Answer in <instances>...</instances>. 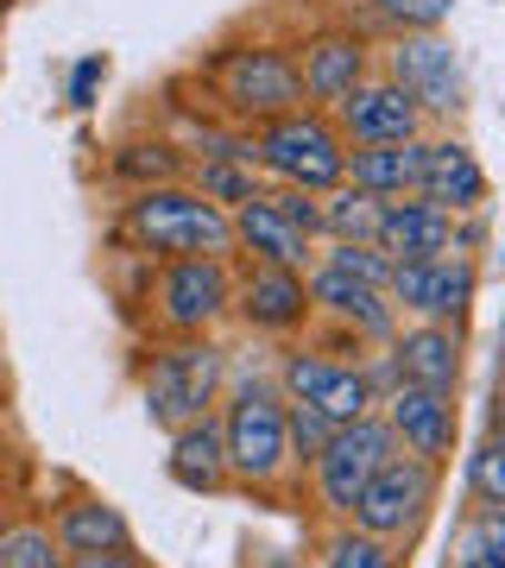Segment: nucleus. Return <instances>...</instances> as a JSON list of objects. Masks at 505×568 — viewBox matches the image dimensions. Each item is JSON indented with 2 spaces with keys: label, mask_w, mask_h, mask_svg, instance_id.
I'll use <instances>...</instances> for the list:
<instances>
[{
  "label": "nucleus",
  "mask_w": 505,
  "mask_h": 568,
  "mask_svg": "<svg viewBox=\"0 0 505 568\" xmlns=\"http://www.w3.org/2000/svg\"><path fill=\"white\" fill-rule=\"evenodd\" d=\"M297 77H303V102L310 108H342L366 82V44L354 32H316L303 44Z\"/></svg>",
  "instance_id": "obj_19"
},
{
  "label": "nucleus",
  "mask_w": 505,
  "mask_h": 568,
  "mask_svg": "<svg viewBox=\"0 0 505 568\" xmlns=\"http://www.w3.org/2000/svg\"><path fill=\"white\" fill-rule=\"evenodd\" d=\"M209 89H215V108H222L234 126H260L272 114H291V108H310L303 102V77H297V58L279 51V44H228L209 58Z\"/></svg>",
  "instance_id": "obj_5"
},
{
  "label": "nucleus",
  "mask_w": 505,
  "mask_h": 568,
  "mask_svg": "<svg viewBox=\"0 0 505 568\" xmlns=\"http://www.w3.org/2000/svg\"><path fill=\"white\" fill-rule=\"evenodd\" d=\"M385 354H392L404 386H430V392L462 386V328L455 323H411L385 342Z\"/></svg>",
  "instance_id": "obj_18"
},
{
  "label": "nucleus",
  "mask_w": 505,
  "mask_h": 568,
  "mask_svg": "<svg viewBox=\"0 0 505 568\" xmlns=\"http://www.w3.org/2000/svg\"><path fill=\"white\" fill-rule=\"evenodd\" d=\"M373 246L385 260H436V253H455V215L424 196H392L380 203V222H373Z\"/></svg>",
  "instance_id": "obj_16"
},
{
  "label": "nucleus",
  "mask_w": 505,
  "mask_h": 568,
  "mask_svg": "<svg viewBox=\"0 0 505 568\" xmlns=\"http://www.w3.org/2000/svg\"><path fill=\"white\" fill-rule=\"evenodd\" d=\"M436 474H443V467H430V462H417V455L398 448V455L380 462V474L361 487L347 525L366 530V537H380V544H392V549L417 544V530H424L430 506H436Z\"/></svg>",
  "instance_id": "obj_6"
},
{
  "label": "nucleus",
  "mask_w": 505,
  "mask_h": 568,
  "mask_svg": "<svg viewBox=\"0 0 505 568\" xmlns=\"http://www.w3.org/2000/svg\"><path fill=\"white\" fill-rule=\"evenodd\" d=\"M417 196L448 215H474L486 203V171L474 159V145L462 140H430L424 145V178H417Z\"/></svg>",
  "instance_id": "obj_22"
},
{
  "label": "nucleus",
  "mask_w": 505,
  "mask_h": 568,
  "mask_svg": "<svg viewBox=\"0 0 505 568\" xmlns=\"http://www.w3.org/2000/svg\"><path fill=\"white\" fill-rule=\"evenodd\" d=\"M265 568H297V562H291V556H272V562H265Z\"/></svg>",
  "instance_id": "obj_39"
},
{
  "label": "nucleus",
  "mask_w": 505,
  "mask_h": 568,
  "mask_svg": "<svg viewBox=\"0 0 505 568\" xmlns=\"http://www.w3.org/2000/svg\"><path fill=\"white\" fill-rule=\"evenodd\" d=\"M303 284H310V310L329 316L335 328H347L354 342H392V335H398V310L385 297V284H366V278H354V272H342V265H329V260L310 265Z\"/></svg>",
  "instance_id": "obj_12"
},
{
  "label": "nucleus",
  "mask_w": 505,
  "mask_h": 568,
  "mask_svg": "<svg viewBox=\"0 0 505 568\" xmlns=\"http://www.w3.org/2000/svg\"><path fill=\"white\" fill-rule=\"evenodd\" d=\"M7 525H13V506H0V537H7Z\"/></svg>",
  "instance_id": "obj_38"
},
{
  "label": "nucleus",
  "mask_w": 505,
  "mask_h": 568,
  "mask_svg": "<svg viewBox=\"0 0 505 568\" xmlns=\"http://www.w3.org/2000/svg\"><path fill=\"white\" fill-rule=\"evenodd\" d=\"M164 474H171V487L196 493V499H222V493H234V474H228V443H222V417H215V410H209V417H196V424L171 429Z\"/></svg>",
  "instance_id": "obj_17"
},
{
  "label": "nucleus",
  "mask_w": 505,
  "mask_h": 568,
  "mask_svg": "<svg viewBox=\"0 0 505 568\" xmlns=\"http://www.w3.org/2000/svg\"><path fill=\"white\" fill-rule=\"evenodd\" d=\"M183 183H190L196 196H209L215 209H228V215H234L241 203H253V196H265V190H260V171H253L246 159H190Z\"/></svg>",
  "instance_id": "obj_25"
},
{
  "label": "nucleus",
  "mask_w": 505,
  "mask_h": 568,
  "mask_svg": "<svg viewBox=\"0 0 505 568\" xmlns=\"http://www.w3.org/2000/svg\"><path fill=\"white\" fill-rule=\"evenodd\" d=\"M101 82H108V58H101V51H89V58L70 70V108H95Z\"/></svg>",
  "instance_id": "obj_35"
},
{
  "label": "nucleus",
  "mask_w": 505,
  "mask_h": 568,
  "mask_svg": "<svg viewBox=\"0 0 505 568\" xmlns=\"http://www.w3.org/2000/svg\"><path fill=\"white\" fill-rule=\"evenodd\" d=\"M0 568H70V556L58 549L44 518H13L0 537Z\"/></svg>",
  "instance_id": "obj_28"
},
{
  "label": "nucleus",
  "mask_w": 505,
  "mask_h": 568,
  "mask_svg": "<svg viewBox=\"0 0 505 568\" xmlns=\"http://www.w3.org/2000/svg\"><path fill=\"white\" fill-rule=\"evenodd\" d=\"M385 77L424 108V121H448L462 108V58L443 32H398V44L385 51Z\"/></svg>",
  "instance_id": "obj_11"
},
{
  "label": "nucleus",
  "mask_w": 505,
  "mask_h": 568,
  "mask_svg": "<svg viewBox=\"0 0 505 568\" xmlns=\"http://www.w3.org/2000/svg\"><path fill=\"white\" fill-rule=\"evenodd\" d=\"M265 196H272V209H279L297 234L323 241V196H316V190H291V183H279V190H265Z\"/></svg>",
  "instance_id": "obj_33"
},
{
  "label": "nucleus",
  "mask_w": 505,
  "mask_h": 568,
  "mask_svg": "<svg viewBox=\"0 0 505 568\" xmlns=\"http://www.w3.org/2000/svg\"><path fill=\"white\" fill-rule=\"evenodd\" d=\"M13 467H20V455L0 443V506H13Z\"/></svg>",
  "instance_id": "obj_36"
},
{
  "label": "nucleus",
  "mask_w": 505,
  "mask_h": 568,
  "mask_svg": "<svg viewBox=\"0 0 505 568\" xmlns=\"http://www.w3.org/2000/svg\"><path fill=\"white\" fill-rule=\"evenodd\" d=\"M279 392L291 405H310L329 424H354V417H373L380 410L361 361H335L323 347H291L279 361Z\"/></svg>",
  "instance_id": "obj_9"
},
{
  "label": "nucleus",
  "mask_w": 505,
  "mask_h": 568,
  "mask_svg": "<svg viewBox=\"0 0 505 568\" xmlns=\"http://www.w3.org/2000/svg\"><path fill=\"white\" fill-rule=\"evenodd\" d=\"M424 145L430 140H404V145H347V171L342 183L366 190V196H417V178H424Z\"/></svg>",
  "instance_id": "obj_23"
},
{
  "label": "nucleus",
  "mask_w": 505,
  "mask_h": 568,
  "mask_svg": "<svg viewBox=\"0 0 505 568\" xmlns=\"http://www.w3.org/2000/svg\"><path fill=\"white\" fill-rule=\"evenodd\" d=\"M121 241L133 253H152V260H234V222H228V209L196 196L190 183L127 190Z\"/></svg>",
  "instance_id": "obj_2"
},
{
  "label": "nucleus",
  "mask_w": 505,
  "mask_h": 568,
  "mask_svg": "<svg viewBox=\"0 0 505 568\" xmlns=\"http://www.w3.org/2000/svg\"><path fill=\"white\" fill-rule=\"evenodd\" d=\"M481 291V265L467 253H436V260H398L392 278H385V297L398 316H417V323H455L462 328L467 304Z\"/></svg>",
  "instance_id": "obj_10"
},
{
  "label": "nucleus",
  "mask_w": 505,
  "mask_h": 568,
  "mask_svg": "<svg viewBox=\"0 0 505 568\" xmlns=\"http://www.w3.org/2000/svg\"><path fill=\"white\" fill-rule=\"evenodd\" d=\"M335 126H342L347 145H404V140H424V108L411 102L392 77H366L335 108Z\"/></svg>",
  "instance_id": "obj_15"
},
{
  "label": "nucleus",
  "mask_w": 505,
  "mask_h": 568,
  "mask_svg": "<svg viewBox=\"0 0 505 568\" xmlns=\"http://www.w3.org/2000/svg\"><path fill=\"white\" fill-rule=\"evenodd\" d=\"M234 316H241V328H253V335L291 342V335H303V323H310L316 310H310V284H303V272L246 260V272L234 278Z\"/></svg>",
  "instance_id": "obj_13"
},
{
  "label": "nucleus",
  "mask_w": 505,
  "mask_h": 568,
  "mask_svg": "<svg viewBox=\"0 0 505 568\" xmlns=\"http://www.w3.org/2000/svg\"><path fill=\"white\" fill-rule=\"evenodd\" d=\"M323 568H404V562H398V549H392V544H380V537L342 525V530H329Z\"/></svg>",
  "instance_id": "obj_29"
},
{
  "label": "nucleus",
  "mask_w": 505,
  "mask_h": 568,
  "mask_svg": "<svg viewBox=\"0 0 505 568\" xmlns=\"http://www.w3.org/2000/svg\"><path fill=\"white\" fill-rule=\"evenodd\" d=\"M284 429H291V455H297V474H303V467L316 462V448L329 443V429H335V424L316 417L310 405H291V398H284Z\"/></svg>",
  "instance_id": "obj_32"
},
{
  "label": "nucleus",
  "mask_w": 505,
  "mask_h": 568,
  "mask_svg": "<svg viewBox=\"0 0 505 568\" xmlns=\"http://www.w3.org/2000/svg\"><path fill=\"white\" fill-rule=\"evenodd\" d=\"M392 455H398V443H392V429H385L380 410H373V417H354V424H335V429H329V443L316 448V462H310V487H316V506H323V518L347 525V511H354L361 487L380 474V462H392Z\"/></svg>",
  "instance_id": "obj_7"
},
{
  "label": "nucleus",
  "mask_w": 505,
  "mask_h": 568,
  "mask_svg": "<svg viewBox=\"0 0 505 568\" xmlns=\"http://www.w3.org/2000/svg\"><path fill=\"white\" fill-rule=\"evenodd\" d=\"M0 13H7V0H0Z\"/></svg>",
  "instance_id": "obj_40"
},
{
  "label": "nucleus",
  "mask_w": 505,
  "mask_h": 568,
  "mask_svg": "<svg viewBox=\"0 0 505 568\" xmlns=\"http://www.w3.org/2000/svg\"><path fill=\"white\" fill-rule=\"evenodd\" d=\"M222 392H228V347L215 335H164L152 347V361L140 366V405L164 436L209 417L222 405Z\"/></svg>",
  "instance_id": "obj_3"
},
{
  "label": "nucleus",
  "mask_w": 505,
  "mask_h": 568,
  "mask_svg": "<svg viewBox=\"0 0 505 568\" xmlns=\"http://www.w3.org/2000/svg\"><path fill=\"white\" fill-rule=\"evenodd\" d=\"M380 417L392 429V443L417 462L443 467L455 455V392H430V386H392L380 398Z\"/></svg>",
  "instance_id": "obj_14"
},
{
  "label": "nucleus",
  "mask_w": 505,
  "mask_h": 568,
  "mask_svg": "<svg viewBox=\"0 0 505 568\" xmlns=\"http://www.w3.org/2000/svg\"><path fill=\"white\" fill-rule=\"evenodd\" d=\"M246 145H253V171L291 183V190H335L347 171V140L329 108H291V114H272V121L246 126Z\"/></svg>",
  "instance_id": "obj_4"
},
{
  "label": "nucleus",
  "mask_w": 505,
  "mask_h": 568,
  "mask_svg": "<svg viewBox=\"0 0 505 568\" xmlns=\"http://www.w3.org/2000/svg\"><path fill=\"white\" fill-rule=\"evenodd\" d=\"M234 316V265L228 260H164L152 278V323L164 335H215Z\"/></svg>",
  "instance_id": "obj_8"
},
{
  "label": "nucleus",
  "mask_w": 505,
  "mask_h": 568,
  "mask_svg": "<svg viewBox=\"0 0 505 568\" xmlns=\"http://www.w3.org/2000/svg\"><path fill=\"white\" fill-rule=\"evenodd\" d=\"M51 537L58 549L77 562V556H101V549H133V525L114 499L101 493H70L58 511H51Z\"/></svg>",
  "instance_id": "obj_21"
},
{
  "label": "nucleus",
  "mask_w": 505,
  "mask_h": 568,
  "mask_svg": "<svg viewBox=\"0 0 505 568\" xmlns=\"http://www.w3.org/2000/svg\"><path fill=\"white\" fill-rule=\"evenodd\" d=\"M385 20H398L404 32H436L443 26V13H448V0H373Z\"/></svg>",
  "instance_id": "obj_34"
},
{
  "label": "nucleus",
  "mask_w": 505,
  "mask_h": 568,
  "mask_svg": "<svg viewBox=\"0 0 505 568\" xmlns=\"http://www.w3.org/2000/svg\"><path fill=\"white\" fill-rule=\"evenodd\" d=\"M215 417H222L228 443V474L241 493H284L297 480V455H291V429H284V392L265 373L228 379Z\"/></svg>",
  "instance_id": "obj_1"
},
{
  "label": "nucleus",
  "mask_w": 505,
  "mask_h": 568,
  "mask_svg": "<svg viewBox=\"0 0 505 568\" xmlns=\"http://www.w3.org/2000/svg\"><path fill=\"white\" fill-rule=\"evenodd\" d=\"M493 443H505V392H499V405H493Z\"/></svg>",
  "instance_id": "obj_37"
},
{
  "label": "nucleus",
  "mask_w": 505,
  "mask_h": 568,
  "mask_svg": "<svg viewBox=\"0 0 505 568\" xmlns=\"http://www.w3.org/2000/svg\"><path fill=\"white\" fill-rule=\"evenodd\" d=\"M183 171H190V159H183L178 140H121L114 152H108V178L127 183V190H152V183H183Z\"/></svg>",
  "instance_id": "obj_24"
},
{
  "label": "nucleus",
  "mask_w": 505,
  "mask_h": 568,
  "mask_svg": "<svg viewBox=\"0 0 505 568\" xmlns=\"http://www.w3.org/2000/svg\"><path fill=\"white\" fill-rule=\"evenodd\" d=\"M228 222H234V253H246L253 265H291V272H310L316 265V241L284 222L279 209H272V196L241 203Z\"/></svg>",
  "instance_id": "obj_20"
},
{
  "label": "nucleus",
  "mask_w": 505,
  "mask_h": 568,
  "mask_svg": "<svg viewBox=\"0 0 505 568\" xmlns=\"http://www.w3.org/2000/svg\"><path fill=\"white\" fill-rule=\"evenodd\" d=\"M373 222H380V196L354 183L323 190V241H373Z\"/></svg>",
  "instance_id": "obj_26"
},
{
  "label": "nucleus",
  "mask_w": 505,
  "mask_h": 568,
  "mask_svg": "<svg viewBox=\"0 0 505 568\" xmlns=\"http://www.w3.org/2000/svg\"><path fill=\"white\" fill-rule=\"evenodd\" d=\"M467 487H474V506L505 511V443H486L474 462H467Z\"/></svg>",
  "instance_id": "obj_31"
},
{
  "label": "nucleus",
  "mask_w": 505,
  "mask_h": 568,
  "mask_svg": "<svg viewBox=\"0 0 505 568\" xmlns=\"http://www.w3.org/2000/svg\"><path fill=\"white\" fill-rule=\"evenodd\" d=\"M455 568H505V511H467L462 530H455Z\"/></svg>",
  "instance_id": "obj_27"
},
{
  "label": "nucleus",
  "mask_w": 505,
  "mask_h": 568,
  "mask_svg": "<svg viewBox=\"0 0 505 568\" xmlns=\"http://www.w3.org/2000/svg\"><path fill=\"white\" fill-rule=\"evenodd\" d=\"M316 260L342 265V272H354V278H366V284H385V278H392V260H385L373 241H329Z\"/></svg>",
  "instance_id": "obj_30"
}]
</instances>
